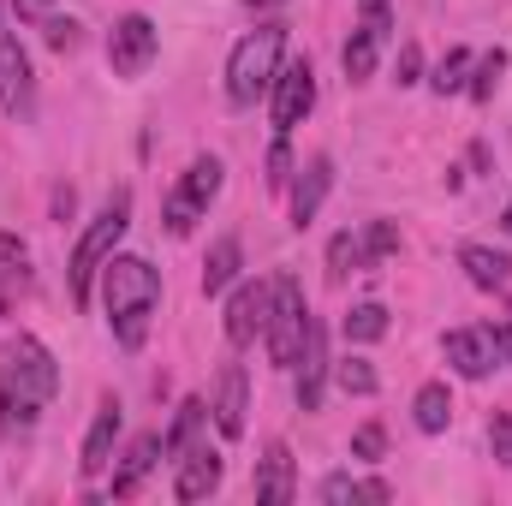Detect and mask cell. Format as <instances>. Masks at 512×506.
I'll return each instance as SVG.
<instances>
[{"label": "cell", "instance_id": "6da1fadb", "mask_svg": "<svg viewBox=\"0 0 512 506\" xmlns=\"http://www.w3.org/2000/svg\"><path fill=\"white\" fill-rule=\"evenodd\" d=\"M54 393H60V364H54V352H48L36 334H18V340L0 352V429H6L12 441L36 435V423H42V411H48Z\"/></svg>", "mask_w": 512, "mask_h": 506}, {"label": "cell", "instance_id": "7a4b0ae2", "mask_svg": "<svg viewBox=\"0 0 512 506\" xmlns=\"http://www.w3.org/2000/svg\"><path fill=\"white\" fill-rule=\"evenodd\" d=\"M102 304H108V328H114V340L137 352L143 340H149V322H155V310H161V274L143 262V256H108L102 262Z\"/></svg>", "mask_w": 512, "mask_h": 506}, {"label": "cell", "instance_id": "3957f363", "mask_svg": "<svg viewBox=\"0 0 512 506\" xmlns=\"http://www.w3.org/2000/svg\"><path fill=\"white\" fill-rule=\"evenodd\" d=\"M280 66H286V24H256L251 36L233 48V60H227V102L233 108H256Z\"/></svg>", "mask_w": 512, "mask_h": 506}, {"label": "cell", "instance_id": "277c9868", "mask_svg": "<svg viewBox=\"0 0 512 506\" xmlns=\"http://www.w3.org/2000/svg\"><path fill=\"white\" fill-rule=\"evenodd\" d=\"M126 227H131V191H114V197L102 203V215L84 227V239L72 245V304H90V286H96L102 262L120 251Z\"/></svg>", "mask_w": 512, "mask_h": 506}, {"label": "cell", "instance_id": "5b68a950", "mask_svg": "<svg viewBox=\"0 0 512 506\" xmlns=\"http://www.w3.org/2000/svg\"><path fill=\"white\" fill-rule=\"evenodd\" d=\"M221 185H227L221 155H197V161L173 179V191L161 197V221H167V233H173V239H185V233L209 215V203L221 197Z\"/></svg>", "mask_w": 512, "mask_h": 506}, {"label": "cell", "instance_id": "8992f818", "mask_svg": "<svg viewBox=\"0 0 512 506\" xmlns=\"http://www.w3.org/2000/svg\"><path fill=\"white\" fill-rule=\"evenodd\" d=\"M304 328H310V304H304V286H298L292 274H274V280H268V328H262V346H268L274 370H292V364H298Z\"/></svg>", "mask_w": 512, "mask_h": 506}, {"label": "cell", "instance_id": "52a82bcc", "mask_svg": "<svg viewBox=\"0 0 512 506\" xmlns=\"http://www.w3.org/2000/svg\"><path fill=\"white\" fill-rule=\"evenodd\" d=\"M399 251V227L393 221H364V227H346L328 239V280H346L358 268H376L382 256Z\"/></svg>", "mask_w": 512, "mask_h": 506}, {"label": "cell", "instance_id": "ba28073f", "mask_svg": "<svg viewBox=\"0 0 512 506\" xmlns=\"http://www.w3.org/2000/svg\"><path fill=\"white\" fill-rule=\"evenodd\" d=\"M310 108H316V66L310 60H286L274 72V84H268V120H274L280 137H292L310 120Z\"/></svg>", "mask_w": 512, "mask_h": 506}, {"label": "cell", "instance_id": "9c48e42d", "mask_svg": "<svg viewBox=\"0 0 512 506\" xmlns=\"http://www.w3.org/2000/svg\"><path fill=\"white\" fill-rule=\"evenodd\" d=\"M155 48H161V36H155V24H149L143 12H126V18L108 30V66H114L120 78H143L149 60H155Z\"/></svg>", "mask_w": 512, "mask_h": 506}, {"label": "cell", "instance_id": "30bf717a", "mask_svg": "<svg viewBox=\"0 0 512 506\" xmlns=\"http://www.w3.org/2000/svg\"><path fill=\"white\" fill-rule=\"evenodd\" d=\"M0 108L12 120H30L36 114V72H30V54L12 30H0Z\"/></svg>", "mask_w": 512, "mask_h": 506}, {"label": "cell", "instance_id": "8fae6325", "mask_svg": "<svg viewBox=\"0 0 512 506\" xmlns=\"http://www.w3.org/2000/svg\"><path fill=\"white\" fill-rule=\"evenodd\" d=\"M387 0H370L364 6V24L346 36V48H340V66H346V78L352 84H364V78H376V60H382V48H387Z\"/></svg>", "mask_w": 512, "mask_h": 506}, {"label": "cell", "instance_id": "7c38bea8", "mask_svg": "<svg viewBox=\"0 0 512 506\" xmlns=\"http://www.w3.org/2000/svg\"><path fill=\"white\" fill-rule=\"evenodd\" d=\"M328 328L310 316L304 328V346H298V364H292V393H298V411H322V387H328Z\"/></svg>", "mask_w": 512, "mask_h": 506}, {"label": "cell", "instance_id": "4fadbf2b", "mask_svg": "<svg viewBox=\"0 0 512 506\" xmlns=\"http://www.w3.org/2000/svg\"><path fill=\"white\" fill-rule=\"evenodd\" d=\"M221 477H227V465H221V453H215L209 441H197L191 453L173 459V495H179V501H209V495L221 489Z\"/></svg>", "mask_w": 512, "mask_h": 506}, {"label": "cell", "instance_id": "5bb4252c", "mask_svg": "<svg viewBox=\"0 0 512 506\" xmlns=\"http://www.w3.org/2000/svg\"><path fill=\"white\" fill-rule=\"evenodd\" d=\"M441 352H447V364H453L465 381L495 376V364H501V352H495V334H489V328H453V334L441 340Z\"/></svg>", "mask_w": 512, "mask_h": 506}, {"label": "cell", "instance_id": "9a60e30c", "mask_svg": "<svg viewBox=\"0 0 512 506\" xmlns=\"http://www.w3.org/2000/svg\"><path fill=\"white\" fill-rule=\"evenodd\" d=\"M262 328H268V280H245L227 298V340L233 346H256Z\"/></svg>", "mask_w": 512, "mask_h": 506}, {"label": "cell", "instance_id": "2e32d148", "mask_svg": "<svg viewBox=\"0 0 512 506\" xmlns=\"http://www.w3.org/2000/svg\"><path fill=\"white\" fill-rule=\"evenodd\" d=\"M328 191H334V161L310 155V167H298V179H292V227H310L322 215Z\"/></svg>", "mask_w": 512, "mask_h": 506}, {"label": "cell", "instance_id": "e0dca14e", "mask_svg": "<svg viewBox=\"0 0 512 506\" xmlns=\"http://www.w3.org/2000/svg\"><path fill=\"white\" fill-rule=\"evenodd\" d=\"M114 441H120V399H102V405H96V423H90V435H84V459H78V471H84L90 483L114 465Z\"/></svg>", "mask_w": 512, "mask_h": 506}, {"label": "cell", "instance_id": "ac0fdd59", "mask_svg": "<svg viewBox=\"0 0 512 506\" xmlns=\"http://www.w3.org/2000/svg\"><path fill=\"white\" fill-rule=\"evenodd\" d=\"M24 292H30V251L18 233H0V316H18Z\"/></svg>", "mask_w": 512, "mask_h": 506}, {"label": "cell", "instance_id": "d6986e66", "mask_svg": "<svg viewBox=\"0 0 512 506\" xmlns=\"http://www.w3.org/2000/svg\"><path fill=\"white\" fill-rule=\"evenodd\" d=\"M256 501H268V506H280V501H292L298 495V477H292V453H286V441H268V453L256 459Z\"/></svg>", "mask_w": 512, "mask_h": 506}, {"label": "cell", "instance_id": "ffe728a7", "mask_svg": "<svg viewBox=\"0 0 512 506\" xmlns=\"http://www.w3.org/2000/svg\"><path fill=\"white\" fill-rule=\"evenodd\" d=\"M209 411H215V429H221L227 441L245 435V370H239V364H221V381H215Z\"/></svg>", "mask_w": 512, "mask_h": 506}, {"label": "cell", "instance_id": "44dd1931", "mask_svg": "<svg viewBox=\"0 0 512 506\" xmlns=\"http://www.w3.org/2000/svg\"><path fill=\"white\" fill-rule=\"evenodd\" d=\"M161 459H167V453H161V435H137L126 447V459H120V471H114V489H108V495H114V501H131V495L143 489V477H149Z\"/></svg>", "mask_w": 512, "mask_h": 506}, {"label": "cell", "instance_id": "7402d4cb", "mask_svg": "<svg viewBox=\"0 0 512 506\" xmlns=\"http://www.w3.org/2000/svg\"><path fill=\"white\" fill-rule=\"evenodd\" d=\"M203 429H209V399H179V411H173V429L161 435V453H167V459L191 453V447L203 441Z\"/></svg>", "mask_w": 512, "mask_h": 506}, {"label": "cell", "instance_id": "603a6c76", "mask_svg": "<svg viewBox=\"0 0 512 506\" xmlns=\"http://www.w3.org/2000/svg\"><path fill=\"white\" fill-rule=\"evenodd\" d=\"M459 268H465L471 286H483V292H507L512 286V262L501 251H489V245H459Z\"/></svg>", "mask_w": 512, "mask_h": 506}, {"label": "cell", "instance_id": "cb8c5ba5", "mask_svg": "<svg viewBox=\"0 0 512 506\" xmlns=\"http://www.w3.org/2000/svg\"><path fill=\"white\" fill-rule=\"evenodd\" d=\"M411 423H417L423 435H441V429L453 423V393H447V381H423V387H417V399H411Z\"/></svg>", "mask_w": 512, "mask_h": 506}, {"label": "cell", "instance_id": "d4e9b609", "mask_svg": "<svg viewBox=\"0 0 512 506\" xmlns=\"http://www.w3.org/2000/svg\"><path fill=\"white\" fill-rule=\"evenodd\" d=\"M239 262H245L239 239H233V233H221V239H215V251H209V262H203V292H209V298H215V292H227V286L239 280Z\"/></svg>", "mask_w": 512, "mask_h": 506}, {"label": "cell", "instance_id": "484cf974", "mask_svg": "<svg viewBox=\"0 0 512 506\" xmlns=\"http://www.w3.org/2000/svg\"><path fill=\"white\" fill-rule=\"evenodd\" d=\"M328 506H346V501H393V483H382V477H328L322 489H316Z\"/></svg>", "mask_w": 512, "mask_h": 506}, {"label": "cell", "instance_id": "4316f807", "mask_svg": "<svg viewBox=\"0 0 512 506\" xmlns=\"http://www.w3.org/2000/svg\"><path fill=\"white\" fill-rule=\"evenodd\" d=\"M382 334H387V310H382V304H352V310H346V340L376 346Z\"/></svg>", "mask_w": 512, "mask_h": 506}, {"label": "cell", "instance_id": "83f0119b", "mask_svg": "<svg viewBox=\"0 0 512 506\" xmlns=\"http://www.w3.org/2000/svg\"><path fill=\"white\" fill-rule=\"evenodd\" d=\"M501 72H507V48H489L483 60H471V102H489L495 96V84H501Z\"/></svg>", "mask_w": 512, "mask_h": 506}, {"label": "cell", "instance_id": "f1b7e54d", "mask_svg": "<svg viewBox=\"0 0 512 506\" xmlns=\"http://www.w3.org/2000/svg\"><path fill=\"white\" fill-rule=\"evenodd\" d=\"M429 84H435L441 96H459V90L471 84V54H465V48H447V60L435 66V78H429Z\"/></svg>", "mask_w": 512, "mask_h": 506}, {"label": "cell", "instance_id": "f546056e", "mask_svg": "<svg viewBox=\"0 0 512 506\" xmlns=\"http://www.w3.org/2000/svg\"><path fill=\"white\" fill-rule=\"evenodd\" d=\"M334 376H340V387H346V393H358V399H370V393L382 387V381H376V370H370V358H340V364H334Z\"/></svg>", "mask_w": 512, "mask_h": 506}, {"label": "cell", "instance_id": "4dcf8cb0", "mask_svg": "<svg viewBox=\"0 0 512 506\" xmlns=\"http://www.w3.org/2000/svg\"><path fill=\"white\" fill-rule=\"evenodd\" d=\"M42 36H48V48H54V54H72V48L84 42V36H78V18H54V12L42 18Z\"/></svg>", "mask_w": 512, "mask_h": 506}, {"label": "cell", "instance_id": "1f68e13d", "mask_svg": "<svg viewBox=\"0 0 512 506\" xmlns=\"http://www.w3.org/2000/svg\"><path fill=\"white\" fill-rule=\"evenodd\" d=\"M382 453H387V429H382V423H364V429L352 435V459H364V465H376Z\"/></svg>", "mask_w": 512, "mask_h": 506}, {"label": "cell", "instance_id": "d6a6232c", "mask_svg": "<svg viewBox=\"0 0 512 506\" xmlns=\"http://www.w3.org/2000/svg\"><path fill=\"white\" fill-rule=\"evenodd\" d=\"M262 179H268V191H286V185H292V149H286V137L268 149V173H262Z\"/></svg>", "mask_w": 512, "mask_h": 506}, {"label": "cell", "instance_id": "836d02e7", "mask_svg": "<svg viewBox=\"0 0 512 506\" xmlns=\"http://www.w3.org/2000/svg\"><path fill=\"white\" fill-rule=\"evenodd\" d=\"M417 72H423V54H417V42H405L399 60H393V84L405 90V84H417Z\"/></svg>", "mask_w": 512, "mask_h": 506}, {"label": "cell", "instance_id": "e575fe53", "mask_svg": "<svg viewBox=\"0 0 512 506\" xmlns=\"http://www.w3.org/2000/svg\"><path fill=\"white\" fill-rule=\"evenodd\" d=\"M489 447H495L501 465H512V411H501V417L489 423Z\"/></svg>", "mask_w": 512, "mask_h": 506}, {"label": "cell", "instance_id": "d590c367", "mask_svg": "<svg viewBox=\"0 0 512 506\" xmlns=\"http://www.w3.org/2000/svg\"><path fill=\"white\" fill-rule=\"evenodd\" d=\"M489 334H495V352H501V364H512V310L501 322H489Z\"/></svg>", "mask_w": 512, "mask_h": 506}, {"label": "cell", "instance_id": "8d00e7d4", "mask_svg": "<svg viewBox=\"0 0 512 506\" xmlns=\"http://www.w3.org/2000/svg\"><path fill=\"white\" fill-rule=\"evenodd\" d=\"M12 12H18V18H48L54 0H12Z\"/></svg>", "mask_w": 512, "mask_h": 506}, {"label": "cell", "instance_id": "74e56055", "mask_svg": "<svg viewBox=\"0 0 512 506\" xmlns=\"http://www.w3.org/2000/svg\"><path fill=\"white\" fill-rule=\"evenodd\" d=\"M501 227H507V233H512V203H507V215H501Z\"/></svg>", "mask_w": 512, "mask_h": 506}, {"label": "cell", "instance_id": "f35d334b", "mask_svg": "<svg viewBox=\"0 0 512 506\" xmlns=\"http://www.w3.org/2000/svg\"><path fill=\"white\" fill-rule=\"evenodd\" d=\"M251 6H286V0H251Z\"/></svg>", "mask_w": 512, "mask_h": 506}, {"label": "cell", "instance_id": "ab89813d", "mask_svg": "<svg viewBox=\"0 0 512 506\" xmlns=\"http://www.w3.org/2000/svg\"><path fill=\"white\" fill-rule=\"evenodd\" d=\"M364 6H370V0H364Z\"/></svg>", "mask_w": 512, "mask_h": 506}]
</instances>
